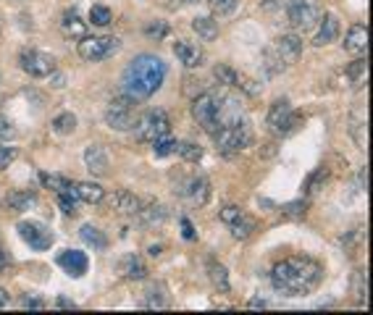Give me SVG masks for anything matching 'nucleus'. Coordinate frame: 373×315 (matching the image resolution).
<instances>
[{
  "label": "nucleus",
  "instance_id": "obj_1",
  "mask_svg": "<svg viewBox=\"0 0 373 315\" xmlns=\"http://www.w3.org/2000/svg\"><path fill=\"white\" fill-rule=\"evenodd\" d=\"M324 278V266L313 258H287L271 271V284L287 297H305L316 292Z\"/></svg>",
  "mask_w": 373,
  "mask_h": 315
},
{
  "label": "nucleus",
  "instance_id": "obj_2",
  "mask_svg": "<svg viewBox=\"0 0 373 315\" xmlns=\"http://www.w3.org/2000/svg\"><path fill=\"white\" fill-rule=\"evenodd\" d=\"M163 82H166V64L158 56L142 53L124 69L122 95L131 97L134 102H142L158 93Z\"/></svg>",
  "mask_w": 373,
  "mask_h": 315
},
{
  "label": "nucleus",
  "instance_id": "obj_3",
  "mask_svg": "<svg viewBox=\"0 0 373 315\" xmlns=\"http://www.w3.org/2000/svg\"><path fill=\"white\" fill-rule=\"evenodd\" d=\"M302 56V40L297 35H281L273 45L263 53V69L268 76L281 74L287 66L297 64Z\"/></svg>",
  "mask_w": 373,
  "mask_h": 315
},
{
  "label": "nucleus",
  "instance_id": "obj_4",
  "mask_svg": "<svg viewBox=\"0 0 373 315\" xmlns=\"http://www.w3.org/2000/svg\"><path fill=\"white\" fill-rule=\"evenodd\" d=\"M213 139H215V148H218V153H224V155H229V153H239V150H244L252 142L250 121L242 119V121H237V124L218 126L215 134H213Z\"/></svg>",
  "mask_w": 373,
  "mask_h": 315
},
{
  "label": "nucleus",
  "instance_id": "obj_5",
  "mask_svg": "<svg viewBox=\"0 0 373 315\" xmlns=\"http://www.w3.org/2000/svg\"><path fill=\"white\" fill-rule=\"evenodd\" d=\"M131 129H134L137 142L153 145L155 139L166 137L168 131H171V121H168L166 111H148L142 119H137V124H134Z\"/></svg>",
  "mask_w": 373,
  "mask_h": 315
},
{
  "label": "nucleus",
  "instance_id": "obj_6",
  "mask_svg": "<svg viewBox=\"0 0 373 315\" xmlns=\"http://www.w3.org/2000/svg\"><path fill=\"white\" fill-rule=\"evenodd\" d=\"M287 19L292 29H313L318 21L324 19V8L318 0H292L287 6Z\"/></svg>",
  "mask_w": 373,
  "mask_h": 315
},
{
  "label": "nucleus",
  "instance_id": "obj_7",
  "mask_svg": "<svg viewBox=\"0 0 373 315\" xmlns=\"http://www.w3.org/2000/svg\"><path fill=\"white\" fill-rule=\"evenodd\" d=\"M218 97L221 95L213 93H200L192 97V116L208 134H215L218 129Z\"/></svg>",
  "mask_w": 373,
  "mask_h": 315
},
{
  "label": "nucleus",
  "instance_id": "obj_8",
  "mask_svg": "<svg viewBox=\"0 0 373 315\" xmlns=\"http://www.w3.org/2000/svg\"><path fill=\"white\" fill-rule=\"evenodd\" d=\"M122 50V40L119 37H82L79 40V56L90 64L113 58Z\"/></svg>",
  "mask_w": 373,
  "mask_h": 315
},
{
  "label": "nucleus",
  "instance_id": "obj_9",
  "mask_svg": "<svg viewBox=\"0 0 373 315\" xmlns=\"http://www.w3.org/2000/svg\"><path fill=\"white\" fill-rule=\"evenodd\" d=\"M134 105H137V102L131 100V97L122 95L119 100H113L111 105H108V111H105V124H108L111 129H116V131H129L131 126L137 124Z\"/></svg>",
  "mask_w": 373,
  "mask_h": 315
},
{
  "label": "nucleus",
  "instance_id": "obj_10",
  "mask_svg": "<svg viewBox=\"0 0 373 315\" xmlns=\"http://www.w3.org/2000/svg\"><path fill=\"white\" fill-rule=\"evenodd\" d=\"M295 124H300V116L292 111L290 100H276L268 111V129L276 131V134H290L295 129Z\"/></svg>",
  "mask_w": 373,
  "mask_h": 315
},
{
  "label": "nucleus",
  "instance_id": "obj_11",
  "mask_svg": "<svg viewBox=\"0 0 373 315\" xmlns=\"http://www.w3.org/2000/svg\"><path fill=\"white\" fill-rule=\"evenodd\" d=\"M21 69L27 71L29 76H35V79H45L56 71V58L42 53V50H24L19 58Z\"/></svg>",
  "mask_w": 373,
  "mask_h": 315
},
{
  "label": "nucleus",
  "instance_id": "obj_12",
  "mask_svg": "<svg viewBox=\"0 0 373 315\" xmlns=\"http://www.w3.org/2000/svg\"><path fill=\"white\" fill-rule=\"evenodd\" d=\"M16 229H19L21 239L27 242L32 250H40V252L50 250V244H53V239H56L53 232L47 229L45 223H40V221H21Z\"/></svg>",
  "mask_w": 373,
  "mask_h": 315
},
{
  "label": "nucleus",
  "instance_id": "obj_13",
  "mask_svg": "<svg viewBox=\"0 0 373 315\" xmlns=\"http://www.w3.org/2000/svg\"><path fill=\"white\" fill-rule=\"evenodd\" d=\"M177 195L184 197L186 203L195 205V208H203L211 200V184L203 177H189L177 186Z\"/></svg>",
  "mask_w": 373,
  "mask_h": 315
},
{
  "label": "nucleus",
  "instance_id": "obj_14",
  "mask_svg": "<svg viewBox=\"0 0 373 315\" xmlns=\"http://www.w3.org/2000/svg\"><path fill=\"white\" fill-rule=\"evenodd\" d=\"M174 56L179 58V64H184L186 69H197L206 61V50L197 45V42H189V40H177L174 42Z\"/></svg>",
  "mask_w": 373,
  "mask_h": 315
},
{
  "label": "nucleus",
  "instance_id": "obj_15",
  "mask_svg": "<svg viewBox=\"0 0 373 315\" xmlns=\"http://www.w3.org/2000/svg\"><path fill=\"white\" fill-rule=\"evenodd\" d=\"M84 166H87V171L95 174V177H105V174H108L111 158H108L103 145H90V148L84 150Z\"/></svg>",
  "mask_w": 373,
  "mask_h": 315
},
{
  "label": "nucleus",
  "instance_id": "obj_16",
  "mask_svg": "<svg viewBox=\"0 0 373 315\" xmlns=\"http://www.w3.org/2000/svg\"><path fill=\"white\" fill-rule=\"evenodd\" d=\"M58 266H61L69 276L82 278L84 273H87V268H90V260H87V255L79 250H64L58 255Z\"/></svg>",
  "mask_w": 373,
  "mask_h": 315
},
{
  "label": "nucleus",
  "instance_id": "obj_17",
  "mask_svg": "<svg viewBox=\"0 0 373 315\" xmlns=\"http://www.w3.org/2000/svg\"><path fill=\"white\" fill-rule=\"evenodd\" d=\"M168 305H171V299H168L166 284L155 281V284H150V287L142 292V307H145V310H166Z\"/></svg>",
  "mask_w": 373,
  "mask_h": 315
},
{
  "label": "nucleus",
  "instance_id": "obj_18",
  "mask_svg": "<svg viewBox=\"0 0 373 315\" xmlns=\"http://www.w3.org/2000/svg\"><path fill=\"white\" fill-rule=\"evenodd\" d=\"M166 218H168V210H166V205H160V203L142 205L140 210H137V221H140L142 226H148V229H160V226L166 223Z\"/></svg>",
  "mask_w": 373,
  "mask_h": 315
},
{
  "label": "nucleus",
  "instance_id": "obj_19",
  "mask_svg": "<svg viewBox=\"0 0 373 315\" xmlns=\"http://www.w3.org/2000/svg\"><path fill=\"white\" fill-rule=\"evenodd\" d=\"M345 50L353 56H363L368 50V27L365 24H353L345 37Z\"/></svg>",
  "mask_w": 373,
  "mask_h": 315
},
{
  "label": "nucleus",
  "instance_id": "obj_20",
  "mask_svg": "<svg viewBox=\"0 0 373 315\" xmlns=\"http://www.w3.org/2000/svg\"><path fill=\"white\" fill-rule=\"evenodd\" d=\"M113 210H119L124 215H137V210L142 208V200L137 195H131L129 189H116L111 195Z\"/></svg>",
  "mask_w": 373,
  "mask_h": 315
},
{
  "label": "nucleus",
  "instance_id": "obj_21",
  "mask_svg": "<svg viewBox=\"0 0 373 315\" xmlns=\"http://www.w3.org/2000/svg\"><path fill=\"white\" fill-rule=\"evenodd\" d=\"M318 24H321V29H318L313 45H318V47L331 45V42L339 37V19H336L334 13H324V19L318 21Z\"/></svg>",
  "mask_w": 373,
  "mask_h": 315
},
{
  "label": "nucleus",
  "instance_id": "obj_22",
  "mask_svg": "<svg viewBox=\"0 0 373 315\" xmlns=\"http://www.w3.org/2000/svg\"><path fill=\"white\" fill-rule=\"evenodd\" d=\"M74 195H76V200H82V203L95 205L105 197V189L100 184H93V182H76Z\"/></svg>",
  "mask_w": 373,
  "mask_h": 315
},
{
  "label": "nucleus",
  "instance_id": "obj_23",
  "mask_svg": "<svg viewBox=\"0 0 373 315\" xmlns=\"http://www.w3.org/2000/svg\"><path fill=\"white\" fill-rule=\"evenodd\" d=\"M122 273L129 281H142V278L148 276V266L142 263L140 255H126V258L122 260Z\"/></svg>",
  "mask_w": 373,
  "mask_h": 315
},
{
  "label": "nucleus",
  "instance_id": "obj_24",
  "mask_svg": "<svg viewBox=\"0 0 373 315\" xmlns=\"http://www.w3.org/2000/svg\"><path fill=\"white\" fill-rule=\"evenodd\" d=\"M61 29H64V35L69 40H82L87 37V24H84L79 16H76L74 11L71 13H66L64 21H61Z\"/></svg>",
  "mask_w": 373,
  "mask_h": 315
},
{
  "label": "nucleus",
  "instance_id": "obj_25",
  "mask_svg": "<svg viewBox=\"0 0 373 315\" xmlns=\"http://www.w3.org/2000/svg\"><path fill=\"white\" fill-rule=\"evenodd\" d=\"M208 276H211V284H213L221 295H229V289H232V284H229V271H226V266H221V263H208Z\"/></svg>",
  "mask_w": 373,
  "mask_h": 315
},
{
  "label": "nucleus",
  "instance_id": "obj_26",
  "mask_svg": "<svg viewBox=\"0 0 373 315\" xmlns=\"http://www.w3.org/2000/svg\"><path fill=\"white\" fill-rule=\"evenodd\" d=\"M192 29H195L197 37L206 40V42L218 37V21L211 19V16H197V19H192Z\"/></svg>",
  "mask_w": 373,
  "mask_h": 315
},
{
  "label": "nucleus",
  "instance_id": "obj_27",
  "mask_svg": "<svg viewBox=\"0 0 373 315\" xmlns=\"http://www.w3.org/2000/svg\"><path fill=\"white\" fill-rule=\"evenodd\" d=\"M229 232H232L234 239H239V242L250 239L252 232H255V221H252V218H250L247 213H242L239 218H237V221L229 223Z\"/></svg>",
  "mask_w": 373,
  "mask_h": 315
},
{
  "label": "nucleus",
  "instance_id": "obj_28",
  "mask_svg": "<svg viewBox=\"0 0 373 315\" xmlns=\"http://www.w3.org/2000/svg\"><path fill=\"white\" fill-rule=\"evenodd\" d=\"M6 205L11 210H32L37 205V195L35 192H11L6 197Z\"/></svg>",
  "mask_w": 373,
  "mask_h": 315
},
{
  "label": "nucleus",
  "instance_id": "obj_29",
  "mask_svg": "<svg viewBox=\"0 0 373 315\" xmlns=\"http://www.w3.org/2000/svg\"><path fill=\"white\" fill-rule=\"evenodd\" d=\"M82 239L90 244V247H95V250H105L108 247V239H105V234L100 232V229H95V226H82Z\"/></svg>",
  "mask_w": 373,
  "mask_h": 315
},
{
  "label": "nucleus",
  "instance_id": "obj_30",
  "mask_svg": "<svg viewBox=\"0 0 373 315\" xmlns=\"http://www.w3.org/2000/svg\"><path fill=\"white\" fill-rule=\"evenodd\" d=\"M174 153H179V142L177 139H171L168 134L153 142V155L155 158H168V155H174Z\"/></svg>",
  "mask_w": 373,
  "mask_h": 315
},
{
  "label": "nucleus",
  "instance_id": "obj_31",
  "mask_svg": "<svg viewBox=\"0 0 373 315\" xmlns=\"http://www.w3.org/2000/svg\"><path fill=\"white\" fill-rule=\"evenodd\" d=\"M76 129V116L74 113H58L56 119H53V131L56 134H71Z\"/></svg>",
  "mask_w": 373,
  "mask_h": 315
},
{
  "label": "nucleus",
  "instance_id": "obj_32",
  "mask_svg": "<svg viewBox=\"0 0 373 315\" xmlns=\"http://www.w3.org/2000/svg\"><path fill=\"white\" fill-rule=\"evenodd\" d=\"M213 76L218 79V84H224V87H237V79H239V74L234 71L232 66L226 64H218L213 69Z\"/></svg>",
  "mask_w": 373,
  "mask_h": 315
},
{
  "label": "nucleus",
  "instance_id": "obj_33",
  "mask_svg": "<svg viewBox=\"0 0 373 315\" xmlns=\"http://www.w3.org/2000/svg\"><path fill=\"white\" fill-rule=\"evenodd\" d=\"M40 182H42V186L53 189V192H66V189H71V182L64 177H58V174H40Z\"/></svg>",
  "mask_w": 373,
  "mask_h": 315
},
{
  "label": "nucleus",
  "instance_id": "obj_34",
  "mask_svg": "<svg viewBox=\"0 0 373 315\" xmlns=\"http://www.w3.org/2000/svg\"><path fill=\"white\" fill-rule=\"evenodd\" d=\"M179 153H182V158H184L186 163H200L203 160V148L200 145H195V142H179Z\"/></svg>",
  "mask_w": 373,
  "mask_h": 315
},
{
  "label": "nucleus",
  "instance_id": "obj_35",
  "mask_svg": "<svg viewBox=\"0 0 373 315\" xmlns=\"http://www.w3.org/2000/svg\"><path fill=\"white\" fill-rule=\"evenodd\" d=\"M90 21H93L95 27H108V24L113 21L111 8H105V6H93V11H90Z\"/></svg>",
  "mask_w": 373,
  "mask_h": 315
},
{
  "label": "nucleus",
  "instance_id": "obj_36",
  "mask_svg": "<svg viewBox=\"0 0 373 315\" xmlns=\"http://www.w3.org/2000/svg\"><path fill=\"white\" fill-rule=\"evenodd\" d=\"M355 297H357V302H368V271H357V276H355Z\"/></svg>",
  "mask_w": 373,
  "mask_h": 315
},
{
  "label": "nucleus",
  "instance_id": "obj_37",
  "mask_svg": "<svg viewBox=\"0 0 373 315\" xmlns=\"http://www.w3.org/2000/svg\"><path fill=\"white\" fill-rule=\"evenodd\" d=\"M237 3H239V0H208L211 11H213V13H218V16L234 13V11H237Z\"/></svg>",
  "mask_w": 373,
  "mask_h": 315
},
{
  "label": "nucleus",
  "instance_id": "obj_38",
  "mask_svg": "<svg viewBox=\"0 0 373 315\" xmlns=\"http://www.w3.org/2000/svg\"><path fill=\"white\" fill-rule=\"evenodd\" d=\"M16 160V150L8 148V142H0V171H6Z\"/></svg>",
  "mask_w": 373,
  "mask_h": 315
},
{
  "label": "nucleus",
  "instance_id": "obj_39",
  "mask_svg": "<svg viewBox=\"0 0 373 315\" xmlns=\"http://www.w3.org/2000/svg\"><path fill=\"white\" fill-rule=\"evenodd\" d=\"M281 215H287V218H305V203H287L281 208Z\"/></svg>",
  "mask_w": 373,
  "mask_h": 315
},
{
  "label": "nucleus",
  "instance_id": "obj_40",
  "mask_svg": "<svg viewBox=\"0 0 373 315\" xmlns=\"http://www.w3.org/2000/svg\"><path fill=\"white\" fill-rule=\"evenodd\" d=\"M145 35H148L150 40H163L168 35V27L163 24V21H153V24L145 27Z\"/></svg>",
  "mask_w": 373,
  "mask_h": 315
},
{
  "label": "nucleus",
  "instance_id": "obj_41",
  "mask_svg": "<svg viewBox=\"0 0 373 315\" xmlns=\"http://www.w3.org/2000/svg\"><path fill=\"white\" fill-rule=\"evenodd\" d=\"M242 213H244L242 208H237V205H226L224 210L218 213V218H221V221H224L226 226H229V223H232V221H237V218H239V215H242Z\"/></svg>",
  "mask_w": 373,
  "mask_h": 315
},
{
  "label": "nucleus",
  "instance_id": "obj_42",
  "mask_svg": "<svg viewBox=\"0 0 373 315\" xmlns=\"http://www.w3.org/2000/svg\"><path fill=\"white\" fill-rule=\"evenodd\" d=\"M11 139H16V129L8 119L0 116V142H11Z\"/></svg>",
  "mask_w": 373,
  "mask_h": 315
},
{
  "label": "nucleus",
  "instance_id": "obj_43",
  "mask_svg": "<svg viewBox=\"0 0 373 315\" xmlns=\"http://www.w3.org/2000/svg\"><path fill=\"white\" fill-rule=\"evenodd\" d=\"M347 74H350V79H360V76H365L368 74V61H355Z\"/></svg>",
  "mask_w": 373,
  "mask_h": 315
},
{
  "label": "nucleus",
  "instance_id": "obj_44",
  "mask_svg": "<svg viewBox=\"0 0 373 315\" xmlns=\"http://www.w3.org/2000/svg\"><path fill=\"white\" fill-rule=\"evenodd\" d=\"M21 307H24V310H42V307H45V302H42V299H37V297H32V295H24V297H21Z\"/></svg>",
  "mask_w": 373,
  "mask_h": 315
},
{
  "label": "nucleus",
  "instance_id": "obj_45",
  "mask_svg": "<svg viewBox=\"0 0 373 315\" xmlns=\"http://www.w3.org/2000/svg\"><path fill=\"white\" fill-rule=\"evenodd\" d=\"M182 232H184V239H195V226L189 223V218H182Z\"/></svg>",
  "mask_w": 373,
  "mask_h": 315
},
{
  "label": "nucleus",
  "instance_id": "obj_46",
  "mask_svg": "<svg viewBox=\"0 0 373 315\" xmlns=\"http://www.w3.org/2000/svg\"><path fill=\"white\" fill-rule=\"evenodd\" d=\"M11 305V295H8V289H3L0 287V310L3 307H8Z\"/></svg>",
  "mask_w": 373,
  "mask_h": 315
},
{
  "label": "nucleus",
  "instance_id": "obj_47",
  "mask_svg": "<svg viewBox=\"0 0 373 315\" xmlns=\"http://www.w3.org/2000/svg\"><path fill=\"white\" fill-rule=\"evenodd\" d=\"M247 307H250V310H263V307H268V302H266V299H250Z\"/></svg>",
  "mask_w": 373,
  "mask_h": 315
},
{
  "label": "nucleus",
  "instance_id": "obj_48",
  "mask_svg": "<svg viewBox=\"0 0 373 315\" xmlns=\"http://www.w3.org/2000/svg\"><path fill=\"white\" fill-rule=\"evenodd\" d=\"M58 307H64V310H74V302L71 299H66V297H58Z\"/></svg>",
  "mask_w": 373,
  "mask_h": 315
},
{
  "label": "nucleus",
  "instance_id": "obj_49",
  "mask_svg": "<svg viewBox=\"0 0 373 315\" xmlns=\"http://www.w3.org/2000/svg\"><path fill=\"white\" fill-rule=\"evenodd\" d=\"M357 182H360V186H363V189H368V171H360Z\"/></svg>",
  "mask_w": 373,
  "mask_h": 315
},
{
  "label": "nucleus",
  "instance_id": "obj_50",
  "mask_svg": "<svg viewBox=\"0 0 373 315\" xmlns=\"http://www.w3.org/2000/svg\"><path fill=\"white\" fill-rule=\"evenodd\" d=\"M160 250H163V247H158V244H153V247H150V258H158V255H160Z\"/></svg>",
  "mask_w": 373,
  "mask_h": 315
},
{
  "label": "nucleus",
  "instance_id": "obj_51",
  "mask_svg": "<svg viewBox=\"0 0 373 315\" xmlns=\"http://www.w3.org/2000/svg\"><path fill=\"white\" fill-rule=\"evenodd\" d=\"M6 263H8V258H6V252H3V247H0V271L6 268Z\"/></svg>",
  "mask_w": 373,
  "mask_h": 315
},
{
  "label": "nucleus",
  "instance_id": "obj_52",
  "mask_svg": "<svg viewBox=\"0 0 373 315\" xmlns=\"http://www.w3.org/2000/svg\"><path fill=\"white\" fill-rule=\"evenodd\" d=\"M179 3H184V6H186V3H197V0H179Z\"/></svg>",
  "mask_w": 373,
  "mask_h": 315
}]
</instances>
